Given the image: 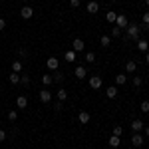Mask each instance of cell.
<instances>
[{
	"label": "cell",
	"mask_w": 149,
	"mask_h": 149,
	"mask_svg": "<svg viewBox=\"0 0 149 149\" xmlns=\"http://www.w3.org/2000/svg\"><path fill=\"white\" fill-rule=\"evenodd\" d=\"M145 64H149V52L145 54Z\"/></svg>",
	"instance_id": "41"
},
{
	"label": "cell",
	"mask_w": 149,
	"mask_h": 149,
	"mask_svg": "<svg viewBox=\"0 0 149 149\" xmlns=\"http://www.w3.org/2000/svg\"><path fill=\"white\" fill-rule=\"evenodd\" d=\"M143 113H149V100H145V102H141V107H139Z\"/></svg>",
	"instance_id": "29"
},
{
	"label": "cell",
	"mask_w": 149,
	"mask_h": 149,
	"mask_svg": "<svg viewBox=\"0 0 149 149\" xmlns=\"http://www.w3.org/2000/svg\"><path fill=\"white\" fill-rule=\"evenodd\" d=\"M28 107V97L26 95H18L16 97V109H26Z\"/></svg>",
	"instance_id": "4"
},
{
	"label": "cell",
	"mask_w": 149,
	"mask_h": 149,
	"mask_svg": "<svg viewBox=\"0 0 149 149\" xmlns=\"http://www.w3.org/2000/svg\"><path fill=\"white\" fill-rule=\"evenodd\" d=\"M22 62H20V60H14V62H12V72H16V74H22Z\"/></svg>",
	"instance_id": "17"
},
{
	"label": "cell",
	"mask_w": 149,
	"mask_h": 149,
	"mask_svg": "<svg viewBox=\"0 0 149 149\" xmlns=\"http://www.w3.org/2000/svg\"><path fill=\"white\" fill-rule=\"evenodd\" d=\"M4 139H6V131H4V129H0V143H2Z\"/></svg>",
	"instance_id": "37"
},
{
	"label": "cell",
	"mask_w": 149,
	"mask_h": 149,
	"mask_svg": "<svg viewBox=\"0 0 149 149\" xmlns=\"http://www.w3.org/2000/svg\"><path fill=\"white\" fill-rule=\"evenodd\" d=\"M115 18H117V12H107V14H105V20H107V22L109 24H115Z\"/></svg>",
	"instance_id": "21"
},
{
	"label": "cell",
	"mask_w": 149,
	"mask_h": 149,
	"mask_svg": "<svg viewBox=\"0 0 149 149\" xmlns=\"http://www.w3.org/2000/svg\"><path fill=\"white\" fill-rule=\"evenodd\" d=\"M107 143H109V147H119V143H121V139L117 137V135H111Z\"/></svg>",
	"instance_id": "18"
},
{
	"label": "cell",
	"mask_w": 149,
	"mask_h": 149,
	"mask_svg": "<svg viewBox=\"0 0 149 149\" xmlns=\"http://www.w3.org/2000/svg\"><path fill=\"white\" fill-rule=\"evenodd\" d=\"M52 78H54V81H56V84H62V81H64V74H60V72L56 70V74H54Z\"/></svg>",
	"instance_id": "26"
},
{
	"label": "cell",
	"mask_w": 149,
	"mask_h": 149,
	"mask_svg": "<svg viewBox=\"0 0 149 149\" xmlns=\"http://www.w3.org/2000/svg\"><path fill=\"white\" fill-rule=\"evenodd\" d=\"M90 88L100 90V88H102V78H100V76H90Z\"/></svg>",
	"instance_id": "8"
},
{
	"label": "cell",
	"mask_w": 149,
	"mask_h": 149,
	"mask_svg": "<svg viewBox=\"0 0 149 149\" xmlns=\"http://www.w3.org/2000/svg\"><path fill=\"white\" fill-rule=\"evenodd\" d=\"M119 36H121V28L111 26V38H119Z\"/></svg>",
	"instance_id": "25"
},
{
	"label": "cell",
	"mask_w": 149,
	"mask_h": 149,
	"mask_svg": "<svg viewBox=\"0 0 149 149\" xmlns=\"http://www.w3.org/2000/svg\"><path fill=\"white\" fill-rule=\"evenodd\" d=\"M52 81H54V78H52L50 74H46V76H42V84H44V86H50Z\"/></svg>",
	"instance_id": "27"
},
{
	"label": "cell",
	"mask_w": 149,
	"mask_h": 149,
	"mask_svg": "<svg viewBox=\"0 0 149 149\" xmlns=\"http://www.w3.org/2000/svg\"><path fill=\"white\" fill-rule=\"evenodd\" d=\"M137 50L139 52H147L149 50V42L145 40V38H139L137 40Z\"/></svg>",
	"instance_id": "13"
},
{
	"label": "cell",
	"mask_w": 149,
	"mask_h": 149,
	"mask_svg": "<svg viewBox=\"0 0 149 149\" xmlns=\"http://www.w3.org/2000/svg\"><path fill=\"white\" fill-rule=\"evenodd\" d=\"M32 14H34V10H32V6H22V10H20V16H22L24 20H30L32 18Z\"/></svg>",
	"instance_id": "3"
},
{
	"label": "cell",
	"mask_w": 149,
	"mask_h": 149,
	"mask_svg": "<svg viewBox=\"0 0 149 149\" xmlns=\"http://www.w3.org/2000/svg\"><path fill=\"white\" fill-rule=\"evenodd\" d=\"M84 48H86L84 40H81V38H74V42H72V50L78 54V52H84Z\"/></svg>",
	"instance_id": "2"
},
{
	"label": "cell",
	"mask_w": 149,
	"mask_h": 149,
	"mask_svg": "<svg viewBox=\"0 0 149 149\" xmlns=\"http://www.w3.org/2000/svg\"><path fill=\"white\" fill-rule=\"evenodd\" d=\"M139 34H141V26L139 24H127V32H125V40H139Z\"/></svg>",
	"instance_id": "1"
},
{
	"label": "cell",
	"mask_w": 149,
	"mask_h": 149,
	"mask_svg": "<svg viewBox=\"0 0 149 149\" xmlns=\"http://www.w3.org/2000/svg\"><path fill=\"white\" fill-rule=\"evenodd\" d=\"M90 119H92V115L88 113V111H80V113H78V121H80L81 125H86V123H90Z\"/></svg>",
	"instance_id": "10"
},
{
	"label": "cell",
	"mask_w": 149,
	"mask_h": 149,
	"mask_svg": "<svg viewBox=\"0 0 149 149\" xmlns=\"http://www.w3.org/2000/svg\"><path fill=\"white\" fill-rule=\"evenodd\" d=\"M105 95H107L109 100H115V97H117V88H113V86H109V88L105 90Z\"/></svg>",
	"instance_id": "16"
},
{
	"label": "cell",
	"mask_w": 149,
	"mask_h": 149,
	"mask_svg": "<svg viewBox=\"0 0 149 149\" xmlns=\"http://www.w3.org/2000/svg\"><path fill=\"white\" fill-rule=\"evenodd\" d=\"M38 97H40L42 103H50L52 102V93H50V90H42V92L38 93Z\"/></svg>",
	"instance_id": "6"
},
{
	"label": "cell",
	"mask_w": 149,
	"mask_h": 149,
	"mask_svg": "<svg viewBox=\"0 0 149 149\" xmlns=\"http://www.w3.org/2000/svg\"><path fill=\"white\" fill-rule=\"evenodd\" d=\"M115 26H117V28H127V16H125V14H117V18H115Z\"/></svg>",
	"instance_id": "7"
},
{
	"label": "cell",
	"mask_w": 149,
	"mask_h": 149,
	"mask_svg": "<svg viewBox=\"0 0 149 149\" xmlns=\"http://www.w3.org/2000/svg\"><path fill=\"white\" fill-rule=\"evenodd\" d=\"M143 26L149 28V12H143Z\"/></svg>",
	"instance_id": "33"
},
{
	"label": "cell",
	"mask_w": 149,
	"mask_h": 149,
	"mask_svg": "<svg viewBox=\"0 0 149 149\" xmlns=\"http://www.w3.org/2000/svg\"><path fill=\"white\" fill-rule=\"evenodd\" d=\"M68 100V92L62 88V90H58V102H66Z\"/></svg>",
	"instance_id": "23"
},
{
	"label": "cell",
	"mask_w": 149,
	"mask_h": 149,
	"mask_svg": "<svg viewBox=\"0 0 149 149\" xmlns=\"http://www.w3.org/2000/svg\"><path fill=\"white\" fill-rule=\"evenodd\" d=\"M145 6H147V8H149V0H145Z\"/></svg>",
	"instance_id": "42"
},
{
	"label": "cell",
	"mask_w": 149,
	"mask_h": 149,
	"mask_svg": "<svg viewBox=\"0 0 149 149\" xmlns=\"http://www.w3.org/2000/svg\"><path fill=\"white\" fill-rule=\"evenodd\" d=\"M80 4H81V0H70V6H72V8H78Z\"/></svg>",
	"instance_id": "35"
},
{
	"label": "cell",
	"mask_w": 149,
	"mask_h": 149,
	"mask_svg": "<svg viewBox=\"0 0 149 149\" xmlns=\"http://www.w3.org/2000/svg\"><path fill=\"white\" fill-rule=\"evenodd\" d=\"M143 127H145V123H143L141 119H133V121H131V129H133V133H141Z\"/></svg>",
	"instance_id": "5"
},
{
	"label": "cell",
	"mask_w": 149,
	"mask_h": 149,
	"mask_svg": "<svg viewBox=\"0 0 149 149\" xmlns=\"http://www.w3.org/2000/svg\"><path fill=\"white\" fill-rule=\"evenodd\" d=\"M46 64H48V70H52V72H56L58 66H60L58 58H48V60H46Z\"/></svg>",
	"instance_id": "12"
},
{
	"label": "cell",
	"mask_w": 149,
	"mask_h": 149,
	"mask_svg": "<svg viewBox=\"0 0 149 149\" xmlns=\"http://www.w3.org/2000/svg\"><path fill=\"white\" fill-rule=\"evenodd\" d=\"M131 143H133V147H141L143 145V133H133L131 135Z\"/></svg>",
	"instance_id": "9"
},
{
	"label": "cell",
	"mask_w": 149,
	"mask_h": 149,
	"mask_svg": "<svg viewBox=\"0 0 149 149\" xmlns=\"http://www.w3.org/2000/svg\"><path fill=\"white\" fill-rule=\"evenodd\" d=\"M20 2H24V4H28V0H20Z\"/></svg>",
	"instance_id": "43"
},
{
	"label": "cell",
	"mask_w": 149,
	"mask_h": 149,
	"mask_svg": "<svg viewBox=\"0 0 149 149\" xmlns=\"http://www.w3.org/2000/svg\"><path fill=\"white\" fill-rule=\"evenodd\" d=\"M141 84H143V80H141V76H135V78H133V86H135V88H139Z\"/></svg>",
	"instance_id": "32"
},
{
	"label": "cell",
	"mask_w": 149,
	"mask_h": 149,
	"mask_svg": "<svg viewBox=\"0 0 149 149\" xmlns=\"http://www.w3.org/2000/svg\"><path fill=\"white\" fill-rule=\"evenodd\" d=\"M76 56H78V54H76L74 50H70V52H66V62H76Z\"/></svg>",
	"instance_id": "24"
},
{
	"label": "cell",
	"mask_w": 149,
	"mask_h": 149,
	"mask_svg": "<svg viewBox=\"0 0 149 149\" xmlns=\"http://www.w3.org/2000/svg\"><path fill=\"white\" fill-rule=\"evenodd\" d=\"M16 117H18V111H16V109L8 111V119H10V121H16Z\"/></svg>",
	"instance_id": "31"
},
{
	"label": "cell",
	"mask_w": 149,
	"mask_h": 149,
	"mask_svg": "<svg viewBox=\"0 0 149 149\" xmlns=\"http://www.w3.org/2000/svg\"><path fill=\"white\" fill-rule=\"evenodd\" d=\"M20 84L22 86H30V76H20Z\"/></svg>",
	"instance_id": "30"
},
{
	"label": "cell",
	"mask_w": 149,
	"mask_h": 149,
	"mask_svg": "<svg viewBox=\"0 0 149 149\" xmlns=\"http://www.w3.org/2000/svg\"><path fill=\"white\" fill-rule=\"evenodd\" d=\"M137 70V62H133V60H127L125 62V72L127 74H133Z\"/></svg>",
	"instance_id": "14"
},
{
	"label": "cell",
	"mask_w": 149,
	"mask_h": 149,
	"mask_svg": "<svg viewBox=\"0 0 149 149\" xmlns=\"http://www.w3.org/2000/svg\"><path fill=\"white\" fill-rule=\"evenodd\" d=\"M54 109H56V111H60V109H62V102H56V103H54Z\"/></svg>",
	"instance_id": "39"
},
{
	"label": "cell",
	"mask_w": 149,
	"mask_h": 149,
	"mask_svg": "<svg viewBox=\"0 0 149 149\" xmlns=\"http://www.w3.org/2000/svg\"><path fill=\"white\" fill-rule=\"evenodd\" d=\"M74 74H76V78H78V80H84V78L88 76V70H86V66H78Z\"/></svg>",
	"instance_id": "11"
},
{
	"label": "cell",
	"mask_w": 149,
	"mask_h": 149,
	"mask_svg": "<svg viewBox=\"0 0 149 149\" xmlns=\"http://www.w3.org/2000/svg\"><path fill=\"white\" fill-rule=\"evenodd\" d=\"M18 56H20V58H26V56H28V52L22 48V50H18Z\"/></svg>",
	"instance_id": "36"
},
{
	"label": "cell",
	"mask_w": 149,
	"mask_h": 149,
	"mask_svg": "<svg viewBox=\"0 0 149 149\" xmlns=\"http://www.w3.org/2000/svg\"><path fill=\"white\" fill-rule=\"evenodd\" d=\"M143 135H145V137H149V125L143 127Z\"/></svg>",
	"instance_id": "40"
},
{
	"label": "cell",
	"mask_w": 149,
	"mask_h": 149,
	"mask_svg": "<svg viewBox=\"0 0 149 149\" xmlns=\"http://www.w3.org/2000/svg\"><path fill=\"white\" fill-rule=\"evenodd\" d=\"M4 28H6V20H4V18H0V32H2Z\"/></svg>",
	"instance_id": "38"
},
{
	"label": "cell",
	"mask_w": 149,
	"mask_h": 149,
	"mask_svg": "<svg viewBox=\"0 0 149 149\" xmlns=\"http://www.w3.org/2000/svg\"><path fill=\"white\" fill-rule=\"evenodd\" d=\"M86 62H88V64H93V62H95V54H93V52H88V54H86Z\"/></svg>",
	"instance_id": "28"
},
{
	"label": "cell",
	"mask_w": 149,
	"mask_h": 149,
	"mask_svg": "<svg viewBox=\"0 0 149 149\" xmlns=\"http://www.w3.org/2000/svg\"><path fill=\"white\" fill-rule=\"evenodd\" d=\"M97 10H100V4H97V2H88V12H90V14H97Z\"/></svg>",
	"instance_id": "15"
},
{
	"label": "cell",
	"mask_w": 149,
	"mask_h": 149,
	"mask_svg": "<svg viewBox=\"0 0 149 149\" xmlns=\"http://www.w3.org/2000/svg\"><path fill=\"white\" fill-rule=\"evenodd\" d=\"M121 131H123V127H121V125H115L113 127V135H117V137L121 135Z\"/></svg>",
	"instance_id": "34"
},
{
	"label": "cell",
	"mask_w": 149,
	"mask_h": 149,
	"mask_svg": "<svg viewBox=\"0 0 149 149\" xmlns=\"http://www.w3.org/2000/svg\"><path fill=\"white\" fill-rule=\"evenodd\" d=\"M8 80H10V84H20V74H16V72H12L10 76H8Z\"/></svg>",
	"instance_id": "22"
},
{
	"label": "cell",
	"mask_w": 149,
	"mask_h": 149,
	"mask_svg": "<svg viewBox=\"0 0 149 149\" xmlns=\"http://www.w3.org/2000/svg\"><path fill=\"white\" fill-rule=\"evenodd\" d=\"M100 44H102L103 48H107L109 44H111V36H105V34H103L102 38H100Z\"/></svg>",
	"instance_id": "19"
},
{
	"label": "cell",
	"mask_w": 149,
	"mask_h": 149,
	"mask_svg": "<svg viewBox=\"0 0 149 149\" xmlns=\"http://www.w3.org/2000/svg\"><path fill=\"white\" fill-rule=\"evenodd\" d=\"M125 81H127V76H125V74H117V76H115V84H117V86H123Z\"/></svg>",
	"instance_id": "20"
}]
</instances>
